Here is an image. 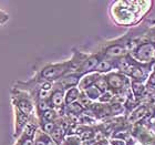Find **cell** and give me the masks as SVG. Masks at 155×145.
Returning a JSON list of instances; mask_svg holds the SVG:
<instances>
[{"instance_id":"6da1fadb","label":"cell","mask_w":155,"mask_h":145,"mask_svg":"<svg viewBox=\"0 0 155 145\" xmlns=\"http://www.w3.org/2000/svg\"><path fill=\"white\" fill-rule=\"evenodd\" d=\"M11 103H12V107L19 109L21 112L29 115L30 117L33 116L35 105H33L32 102V97L27 91L12 87V90H11Z\"/></svg>"},{"instance_id":"7a4b0ae2","label":"cell","mask_w":155,"mask_h":145,"mask_svg":"<svg viewBox=\"0 0 155 145\" xmlns=\"http://www.w3.org/2000/svg\"><path fill=\"white\" fill-rule=\"evenodd\" d=\"M70 68H71V61H67L64 63L45 65L39 72L38 79L39 80L48 81V82L55 81L63 77L68 71H70Z\"/></svg>"},{"instance_id":"3957f363","label":"cell","mask_w":155,"mask_h":145,"mask_svg":"<svg viewBox=\"0 0 155 145\" xmlns=\"http://www.w3.org/2000/svg\"><path fill=\"white\" fill-rule=\"evenodd\" d=\"M13 107V113H15V132H13V137L18 139L21 135L23 129L29 123L30 116L25 114L23 112H21L19 109H17L15 107Z\"/></svg>"},{"instance_id":"277c9868","label":"cell","mask_w":155,"mask_h":145,"mask_svg":"<svg viewBox=\"0 0 155 145\" xmlns=\"http://www.w3.org/2000/svg\"><path fill=\"white\" fill-rule=\"evenodd\" d=\"M100 63V58H99V55H91L89 58L84 59V61L82 62V64L79 67L78 69V74H82L84 73H87V72H91L95 70V68L97 67V64Z\"/></svg>"},{"instance_id":"5b68a950","label":"cell","mask_w":155,"mask_h":145,"mask_svg":"<svg viewBox=\"0 0 155 145\" xmlns=\"http://www.w3.org/2000/svg\"><path fill=\"white\" fill-rule=\"evenodd\" d=\"M63 87L60 85V89H57V90L52 91L51 94H50V97H49V102H50V105H51V109L54 107V109H61L64 104V93H63Z\"/></svg>"},{"instance_id":"8992f818","label":"cell","mask_w":155,"mask_h":145,"mask_svg":"<svg viewBox=\"0 0 155 145\" xmlns=\"http://www.w3.org/2000/svg\"><path fill=\"white\" fill-rule=\"evenodd\" d=\"M99 77H100V74L97 73V72H95V73H89L87 75H84L80 80V82H79V89L82 91H85L89 87H93L95 82L99 80Z\"/></svg>"},{"instance_id":"52a82bcc","label":"cell","mask_w":155,"mask_h":145,"mask_svg":"<svg viewBox=\"0 0 155 145\" xmlns=\"http://www.w3.org/2000/svg\"><path fill=\"white\" fill-rule=\"evenodd\" d=\"M80 74H69L67 77H63L59 82V85H61L63 89H71V87H74V85L79 84L80 82Z\"/></svg>"},{"instance_id":"ba28073f","label":"cell","mask_w":155,"mask_h":145,"mask_svg":"<svg viewBox=\"0 0 155 145\" xmlns=\"http://www.w3.org/2000/svg\"><path fill=\"white\" fill-rule=\"evenodd\" d=\"M107 85L111 87V89H113V90H116V89H121V87L124 85L125 83V80H124V77L122 75H120V74H116V73H111L109 74L107 77Z\"/></svg>"},{"instance_id":"9c48e42d","label":"cell","mask_w":155,"mask_h":145,"mask_svg":"<svg viewBox=\"0 0 155 145\" xmlns=\"http://www.w3.org/2000/svg\"><path fill=\"white\" fill-rule=\"evenodd\" d=\"M65 133V129L61 124H57L54 127V130L50 133V139L55 143V144H61L62 143V139L64 136Z\"/></svg>"},{"instance_id":"30bf717a","label":"cell","mask_w":155,"mask_h":145,"mask_svg":"<svg viewBox=\"0 0 155 145\" xmlns=\"http://www.w3.org/2000/svg\"><path fill=\"white\" fill-rule=\"evenodd\" d=\"M79 97H80V90H79V89H77V87L69 89L64 97L65 104H67V105H70V104L74 103L75 101L79 100Z\"/></svg>"},{"instance_id":"8fae6325","label":"cell","mask_w":155,"mask_h":145,"mask_svg":"<svg viewBox=\"0 0 155 145\" xmlns=\"http://www.w3.org/2000/svg\"><path fill=\"white\" fill-rule=\"evenodd\" d=\"M124 52V49H123L122 45L120 44H114V45H110L109 48L105 49V52L104 54L107 57H110V58H115V57H119Z\"/></svg>"},{"instance_id":"7c38bea8","label":"cell","mask_w":155,"mask_h":145,"mask_svg":"<svg viewBox=\"0 0 155 145\" xmlns=\"http://www.w3.org/2000/svg\"><path fill=\"white\" fill-rule=\"evenodd\" d=\"M153 51H154V49H153L152 44L142 45V47L139 49L137 54H139V57L141 59H147L153 54Z\"/></svg>"},{"instance_id":"4fadbf2b","label":"cell","mask_w":155,"mask_h":145,"mask_svg":"<svg viewBox=\"0 0 155 145\" xmlns=\"http://www.w3.org/2000/svg\"><path fill=\"white\" fill-rule=\"evenodd\" d=\"M83 93L87 95L90 100H95V99H99V97H101V92L99 90H97V87H89V89H87L85 91H83Z\"/></svg>"},{"instance_id":"5bb4252c","label":"cell","mask_w":155,"mask_h":145,"mask_svg":"<svg viewBox=\"0 0 155 145\" xmlns=\"http://www.w3.org/2000/svg\"><path fill=\"white\" fill-rule=\"evenodd\" d=\"M145 112H146V107H139V109L136 110L135 112L133 113L132 115L130 116L129 121H130L131 123L135 122V121L140 120L141 117H143V116H144V114H145Z\"/></svg>"},{"instance_id":"9a60e30c","label":"cell","mask_w":155,"mask_h":145,"mask_svg":"<svg viewBox=\"0 0 155 145\" xmlns=\"http://www.w3.org/2000/svg\"><path fill=\"white\" fill-rule=\"evenodd\" d=\"M94 87H97V89L100 91L101 93H104V92H107V87H109V85H107V79H105V77H99V80L95 82Z\"/></svg>"},{"instance_id":"2e32d148","label":"cell","mask_w":155,"mask_h":145,"mask_svg":"<svg viewBox=\"0 0 155 145\" xmlns=\"http://www.w3.org/2000/svg\"><path fill=\"white\" fill-rule=\"evenodd\" d=\"M111 69H112V64H111L110 62L107 61V60H101L100 63L97 64V67L95 68L94 71H97V73L99 72H107L110 71Z\"/></svg>"},{"instance_id":"e0dca14e","label":"cell","mask_w":155,"mask_h":145,"mask_svg":"<svg viewBox=\"0 0 155 145\" xmlns=\"http://www.w3.org/2000/svg\"><path fill=\"white\" fill-rule=\"evenodd\" d=\"M61 145H81V139L78 136H67L65 140H63Z\"/></svg>"},{"instance_id":"ac0fdd59","label":"cell","mask_w":155,"mask_h":145,"mask_svg":"<svg viewBox=\"0 0 155 145\" xmlns=\"http://www.w3.org/2000/svg\"><path fill=\"white\" fill-rule=\"evenodd\" d=\"M55 125H57V124H55L54 122H45L40 124L42 132H45V134H50V133L54 130Z\"/></svg>"},{"instance_id":"d6986e66","label":"cell","mask_w":155,"mask_h":145,"mask_svg":"<svg viewBox=\"0 0 155 145\" xmlns=\"http://www.w3.org/2000/svg\"><path fill=\"white\" fill-rule=\"evenodd\" d=\"M68 109L70 110V112H71L72 114H80V113H82V111H83L84 107H82L80 103L74 102V103L68 105Z\"/></svg>"},{"instance_id":"ffe728a7","label":"cell","mask_w":155,"mask_h":145,"mask_svg":"<svg viewBox=\"0 0 155 145\" xmlns=\"http://www.w3.org/2000/svg\"><path fill=\"white\" fill-rule=\"evenodd\" d=\"M130 70H131L130 74H131L134 79H141V77H143V75H144L143 71L140 68H132V69H130Z\"/></svg>"},{"instance_id":"44dd1931","label":"cell","mask_w":155,"mask_h":145,"mask_svg":"<svg viewBox=\"0 0 155 145\" xmlns=\"http://www.w3.org/2000/svg\"><path fill=\"white\" fill-rule=\"evenodd\" d=\"M130 67V63L129 61L126 60V59H121L119 62H117V68L120 69V70H122V71H125V70H127Z\"/></svg>"},{"instance_id":"7402d4cb","label":"cell","mask_w":155,"mask_h":145,"mask_svg":"<svg viewBox=\"0 0 155 145\" xmlns=\"http://www.w3.org/2000/svg\"><path fill=\"white\" fill-rule=\"evenodd\" d=\"M112 97H113V94H112V92H110V91H107V92H104V93L101 94V97H99V100H100L101 102H109Z\"/></svg>"},{"instance_id":"603a6c76","label":"cell","mask_w":155,"mask_h":145,"mask_svg":"<svg viewBox=\"0 0 155 145\" xmlns=\"http://www.w3.org/2000/svg\"><path fill=\"white\" fill-rule=\"evenodd\" d=\"M110 110H111V114H117V113H121L123 111L122 109V105L121 104H112L110 107Z\"/></svg>"},{"instance_id":"cb8c5ba5","label":"cell","mask_w":155,"mask_h":145,"mask_svg":"<svg viewBox=\"0 0 155 145\" xmlns=\"http://www.w3.org/2000/svg\"><path fill=\"white\" fill-rule=\"evenodd\" d=\"M9 20V15L7 12H5L3 10L0 9V26H2Z\"/></svg>"},{"instance_id":"d4e9b609","label":"cell","mask_w":155,"mask_h":145,"mask_svg":"<svg viewBox=\"0 0 155 145\" xmlns=\"http://www.w3.org/2000/svg\"><path fill=\"white\" fill-rule=\"evenodd\" d=\"M133 89H134V92H135L136 95H140L143 91V87L139 82H134V83H133Z\"/></svg>"},{"instance_id":"484cf974","label":"cell","mask_w":155,"mask_h":145,"mask_svg":"<svg viewBox=\"0 0 155 145\" xmlns=\"http://www.w3.org/2000/svg\"><path fill=\"white\" fill-rule=\"evenodd\" d=\"M111 144L112 145H124V143H123V141H121V140H113V141H111Z\"/></svg>"},{"instance_id":"4316f807","label":"cell","mask_w":155,"mask_h":145,"mask_svg":"<svg viewBox=\"0 0 155 145\" xmlns=\"http://www.w3.org/2000/svg\"><path fill=\"white\" fill-rule=\"evenodd\" d=\"M150 84H152V85H154L155 87V73L152 75V77H151V80H150Z\"/></svg>"},{"instance_id":"83f0119b","label":"cell","mask_w":155,"mask_h":145,"mask_svg":"<svg viewBox=\"0 0 155 145\" xmlns=\"http://www.w3.org/2000/svg\"><path fill=\"white\" fill-rule=\"evenodd\" d=\"M47 145H57V144H55V143L53 142V141H52L51 139H49V141H48V143H47Z\"/></svg>"}]
</instances>
